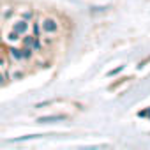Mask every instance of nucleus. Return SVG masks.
Returning <instances> with one entry per match:
<instances>
[{"mask_svg": "<svg viewBox=\"0 0 150 150\" xmlns=\"http://www.w3.org/2000/svg\"><path fill=\"white\" fill-rule=\"evenodd\" d=\"M41 23H42V30L46 34H55L58 30V21L55 18H44Z\"/></svg>", "mask_w": 150, "mask_h": 150, "instance_id": "1", "label": "nucleus"}, {"mask_svg": "<svg viewBox=\"0 0 150 150\" xmlns=\"http://www.w3.org/2000/svg\"><path fill=\"white\" fill-rule=\"evenodd\" d=\"M67 115H48V117H41L37 118L39 124H48V122H60V120H65Z\"/></svg>", "mask_w": 150, "mask_h": 150, "instance_id": "2", "label": "nucleus"}, {"mask_svg": "<svg viewBox=\"0 0 150 150\" xmlns=\"http://www.w3.org/2000/svg\"><path fill=\"white\" fill-rule=\"evenodd\" d=\"M13 30H14L16 34H25V32L28 30V23H27V20H21V21L14 23V25H13Z\"/></svg>", "mask_w": 150, "mask_h": 150, "instance_id": "3", "label": "nucleus"}, {"mask_svg": "<svg viewBox=\"0 0 150 150\" xmlns=\"http://www.w3.org/2000/svg\"><path fill=\"white\" fill-rule=\"evenodd\" d=\"M9 51H11V57H13V58H16V60L23 58V53H21V50H18V48H11Z\"/></svg>", "mask_w": 150, "mask_h": 150, "instance_id": "4", "label": "nucleus"}, {"mask_svg": "<svg viewBox=\"0 0 150 150\" xmlns=\"http://www.w3.org/2000/svg\"><path fill=\"white\" fill-rule=\"evenodd\" d=\"M21 53H23V57H25V58H30V57H32V48L28 46V48L21 50Z\"/></svg>", "mask_w": 150, "mask_h": 150, "instance_id": "5", "label": "nucleus"}, {"mask_svg": "<svg viewBox=\"0 0 150 150\" xmlns=\"http://www.w3.org/2000/svg\"><path fill=\"white\" fill-rule=\"evenodd\" d=\"M34 41H35V37H32V35H28V37H27V39H25L23 42H25V46H32V44H34Z\"/></svg>", "mask_w": 150, "mask_h": 150, "instance_id": "6", "label": "nucleus"}, {"mask_svg": "<svg viewBox=\"0 0 150 150\" xmlns=\"http://www.w3.org/2000/svg\"><path fill=\"white\" fill-rule=\"evenodd\" d=\"M122 69H124V65H120V67H117V69H113V71H110V72H108V76H115V74H118V72H120Z\"/></svg>", "mask_w": 150, "mask_h": 150, "instance_id": "7", "label": "nucleus"}, {"mask_svg": "<svg viewBox=\"0 0 150 150\" xmlns=\"http://www.w3.org/2000/svg\"><path fill=\"white\" fill-rule=\"evenodd\" d=\"M32 18H34L32 11H27V13H23V20H32Z\"/></svg>", "mask_w": 150, "mask_h": 150, "instance_id": "8", "label": "nucleus"}, {"mask_svg": "<svg viewBox=\"0 0 150 150\" xmlns=\"http://www.w3.org/2000/svg\"><path fill=\"white\" fill-rule=\"evenodd\" d=\"M41 134H32V138H39ZM21 139H28V136H21V138H18L16 141H21Z\"/></svg>", "mask_w": 150, "mask_h": 150, "instance_id": "9", "label": "nucleus"}, {"mask_svg": "<svg viewBox=\"0 0 150 150\" xmlns=\"http://www.w3.org/2000/svg\"><path fill=\"white\" fill-rule=\"evenodd\" d=\"M6 65V60H4V57H0V67H4Z\"/></svg>", "mask_w": 150, "mask_h": 150, "instance_id": "10", "label": "nucleus"}, {"mask_svg": "<svg viewBox=\"0 0 150 150\" xmlns=\"http://www.w3.org/2000/svg\"><path fill=\"white\" fill-rule=\"evenodd\" d=\"M4 80H6V78H4V74H0V83H4Z\"/></svg>", "mask_w": 150, "mask_h": 150, "instance_id": "11", "label": "nucleus"}]
</instances>
